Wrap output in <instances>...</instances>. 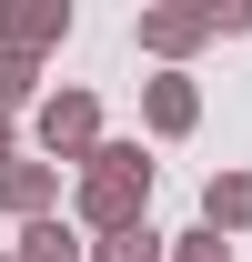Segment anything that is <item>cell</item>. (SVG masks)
I'll return each mask as SVG.
<instances>
[{"label": "cell", "instance_id": "6", "mask_svg": "<svg viewBox=\"0 0 252 262\" xmlns=\"http://www.w3.org/2000/svg\"><path fill=\"white\" fill-rule=\"evenodd\" d=\"M141 121H152V141H182L202 121V91H192L182 71H161V81H141Z\"/></svg>", "mask_w": 252, "mask_h": 262}, {"label": "cell", "instance_id": "2", "mask_svg": "<svg viewBox=\"0 0 252 262\" xmlns=\"http://www.w3.org/2000/svg\"><path fill=\"white\" fill-rule=\"evenodd\" d=\"M31 131H40V151H51V171H81V162H91V151H101V101L91 91H51V101H40V111H31Z\"/></svg>", "mask_w": 252, "mask_h": 262}, {"label": "cell", "instance_id": "3", "mask_svg": "<svg viewBox=\"0 0 252 262\" xmlns=\"http://www.w3.org/2000/svg\"><path fill=\"white\" fill-rule=\"evenodd\" d=\"M61 40H71V0H0V51L40 61V51H61Z\"/></svg>", "mask_w": 252, "mask_h": 262}, {"label": "cell", "instance_id": "8", "mask_svg": "<svg viewBox=\"0 0 252 262\" xmlns=\"http://www.w3.org/2000/svg\"><path fill=\"white\" fill-rule=\"evenodd\" d=\"M10 262H91V252H81V232L51 212V222H31V232H20V252H10Z\"/></svg>", "mask_w": 252, "mask_h": 262}, {"label": "cell", "instance_id": "11", "mask_svg": "<svg viewBox=\"0 0 252 262\" xmlns=\"http://www.w3.org/2000/svg\"><path fill=\"white\" fill-rule=\"evenodd\" d=\"M161 262H232V242H222V232H202V222H192V232H172V252H161Z\"/></svg>", "mask_w": 252, "mask_h": 262}, {"label": "cell", "instance_id": "7", "mask_svg": "<svg viewBox=\"0 0 252 262\" xmlns=\"http://www.w3.org/2000/svg\"><path fill=\"white\" fill-rule=\"evenodd\" d=\"M202 232H252V171H212L202 182Z\"/></svg>", "mask_w": 252, "mask_h": 262}, {"label": "cell", "instance_id": "9", "mask_svg": "<svg viewBox=\"0 0 252 262\" xmlns=\"http://www.w3.org/2000/svg\"><path fill=\"white\" fill-rule=\"evenodd\" d=\"M172 252V232H152V222H131V232H111V242H91V262H161Z\"/></svg>", "mask_w": 252, "mask_h": 262}, {"label": "cell", "instance_id": "10", "mask_svg": "<svg viewBox=\"0 0 252 262\" xmlns=\"http://www.w3.org/2000/svg\"><path fill=\"white\" fill-rule=\"evenodd\" d=\"M31 81H40V61L0 51V121H10V111H31Z\"/></svg>", "mask_w": 252, "mask_h": 262}, {"label": "cell", "instance_id": "5", "mask_svg": "<svg viewBox=\"0 0 252 262\" xmlns=\"http://www.w3.org/2000/svg\"><path fill=\"white\" fill-rule=\"evenodd\" d=\"M0 212H10L20 232L51 222V212H61V171H51V162H10V171H0Z\"/></svg>", "mask_w": 252, "mask_h": 262}, {"label": "cell", "instance_id": "12", "mask_svg": "<svg viewBox=\"0 0 252 262\" xmlns=\"http://www.w3.org/2000/svg\"><path fill=\"white\" fill-rule=\"evenodd\" d=\"M10 162H20V151H10V121H0V171H10Z\"/></svg>", "mask_w": 252, "mask_h": 262}, {"label": "cell", "instance_id": "4", "mask_svg": "<svg viewBox=\"0 0 252 262\" xmlns=\"http://www.w3.org/2000/svg\"><path fill=\"white\" fill-rule=\"evenodd\" d=\"M131 40H141L152 61H182V51L222 40V20H212V0H192V10H141V20H131Z\"/></svg>", "mask_w": 252, "mask_h": 262}, {"label": "cell", "instance_id": "1", "mask_svg": "<svg viewBox=\"0 0 252 262\" xmlns=\"http://www.w3.org/2000/svg\"><path fill=\"white\" fill-rule=\"evenodd\" d=\"M131 222H152V162H141V141H101L81 162V182H71V232L111 242Z\"/></svg>", "mask_w": 252, "mask_h": 262}]
</instances>
